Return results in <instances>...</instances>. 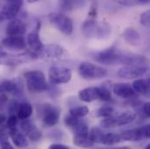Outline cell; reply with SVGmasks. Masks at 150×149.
<instances>
[{"mask_svg": "<svg viewBox=\"0 0 150 149\" xmlns=\"http://www.w3.org/2000/svg\"><path fill=\"white\" fill-rule=\"evenodd\" d=\"M84 36L90 38H108L111 33V29L106 22H97L94 20L86 21L82 25Z\"/></svg>", "mask_w": 150, "mask_h": 149, "instance_id": "obj_1", "label": "cell"}, {"mask_svg": "<svg viewBox=\"0 0 150 149\" xmlns=\"http://www.w3.org/2000/svg\"><path fill=\"white\" fill-rule=\"evenodd\" d=\"M25 78L26 80V85L32 93H42L48 89V84L45 79V76L38 70L29 71L25 73Z\"/></svg>", "mask_w": 150, "mask_h": 149, "instance_id": "obj_2", "label": "cell"}, {"mask_svg": "<svg viewBox=\"0 0 150 149\" xmlns=\"http://www.w3.org/2000/svg\"><path fill=\"white\" fill-rule=\"evenodd\" d=\"M123 55L124 53H121L113 48H108L107 50H103L101 52L95 53L93 56V59L96 62L103 65H108V66L121 65Z\"/></svg>", "mask_w": 150, "mask_h": 149, "instance_id": "obj_3", "label": "cell"}, {"mask_svg": "<svg viewBox=\"0 0 150 149\" xmlns=\"http://www.w3.org/2000/svg\"><path fill=\"white\" fill-rule=\"evenodd\" d=\"M79 73L85 79H97L106 77L108 70L89 62H83L79 66Z\"/></svg>", "mask_w": 150, "mask_h": 149, "instance_id": "obj_4", "label": "cell"}, {"mask_svg": "<svg viewBox=\"0 0 150 149\" xmlns=\"http://www.w3.org/2000/svg\"><path fill=\"white\" fill-rule=\"evenodd\" d=\"M48 18L50 23L59 32L66 35L72 34L74 31V24L73 20L69 17L60 12H54L50 14Z\"/></svg>", "mask_w": 150, "mask_h": 149, "instance_id": "obj_5", "label": "cell"}, {"mask_svg": "<svg viewBox=\"0 0 150 149\" xmlns=\"http://www.w3.org/2000/svg\"><path fill=\"white\" fill-rule=\"evenodd\" d=\"M74 144L75 146L86 148L93 144L90 139L89 128L85 122L80 121L79 125L74 129Z\"/></svg>", "mask_w": 150, "mask_h": 149, "instance_id": "obj_6", "label": "cell"}, {"mask_svg": "<svg viewBox=\"0 0 150 149\" xmlns=\"http://www.w3.org/2000/svg\"><path fill=\"white\" fill-rule=\"evenodd\" d=\"M49 81L52 85L65 84L71 80L72 71L63 66H52L49 69Z\"/></svg>", "mask_w": 150, "mask_h": 149, "instance_id": "obj_7", "label": "cell"}, {"mask_svg": "<svg viewBox=\"0 0 150 149\" xmlns=\"http://www.w3.org/2000/svg\"><path fill=\"white\" fill-rule=\"evenodd\" d=\"M150 73V66H123L118 71V76L123 78H137L148 76Z\"/></svg>", "mask_w": 150, "mask_h": 149, "instance_id": "obj_8", "label": "cell"}, {"mask_svg": "<svg viewBox=\"0 0 150 149\" xmlns=\"http://www.w3.org/2000/svg\"><path fill=\"white\" fill-rule=\"evenodd\" d=\"M40 112L43 124L47 127L54 126L59 119V111L50 104L40 106Z\"/></svg>", "mask_w": 150, "mask_h": 149, "instance_id": "obj_9", "label": "cell"}, {"mask_svg": "<svg viewBox=\"0 0 150 149\" xmlns=\"http://www.w3.org/2000/svg\"><path fill=\"white\" fill-rule=\"evenodd\" d=\"M23 4L22 1L13 0L7 1L4 4L3 8L0 11V22L4 20H12L18 15L20 8Z\"/></svg>", "mask_w": 150, "mask_h": 149, "instance_id": "obj_10", "label": "cell"}, {"mask_svg": "<svg viewBox=\"0 0 150 149\" xmlns=\"http://www.w3.org/2000/svg\"><path fill=\"white\" fill-rule=\"evenodd\" d=\"M37 57L35 54L32 53L30 55L23 54V55H11L4 52H0V65L5 66H14L21 64L25 61H27L28 59H33Z\"/></svg>", "mask_w": 150, "mask_h": 149, "instance_id": "obj_11", "label": "cell"}, {"mask_svg": "<svg viewBox=\"0 0 150 149\" xmlns=\"http://www.w3.org/2000/svg\"><path fill=\"white\" fill-rule=\"evenodd\" d=\"M39 29H40V24L38 23L35 30L31 32L27 35V38H26L27 45L33 51V53L35 54L36 56H38L40 51L44 47V44L39 37Z\"/></svg>", "mask_w": 150, "mask_h": 149, "instance_id": "obj_12", "label": "cell"}, {"mask_svg": "<svg viewBox=\"0 0 150 149\" xmlns=\"http://www.w3.org/2000/svg\"><path fill=\"white\" fill-rule=\"evenodd\" d=\"M2 44L9 50L12 51H20L25 50L27 46L25 38L23 36H14V37H6L3 39Z\"/></svg>", "mask_w": 150, "mask_h": 149, "instance_id": "obj_13", "label": "cell"}, {"mask_svg": "<svg viewBox=\"0 0 150 149\" xmlns=\"http://www.w3.org/2000/svg\"><path fill=\"white\" fill-rule=\"evenodd\" d=\"M26 32V25L25 24L20 20L14 18L9 22L6 26V35L8 37H14V36H22Z\"/></svg>", "mask_w": 150, "mask_h": 149, "instance_id": "obj_14", "label": "cell"}, {"mask_svg": "<svg viewBox=\"0 0 150 149\" xmlns=\"http://www.w3.org/2000/svg\"><path fill=\"white\" fill-rule=\"evenodd\" d=\"M112 91L114 94L122 98L128 99L134 95V90L132 85L128 83H116L112 86Z\"/></svg>", "mask_w": 150, "mask_h": 149, "instance_id": "obj_15", "label": "cell"}, {"mask_svg": "<svg viewBox=\"0 0 150 149\" xmlns=\"http://www.w3.org/2000/svg\"><path fill=\"white\" fill-rule=\"evenodd\" d=\"M63 54H64V49L62 46L56 44H51L44 45L38 55H41L45 58H58L62 56Z\"/></svg>", "mask_w": 150, "mask_h": 149, "instance_id": "obj_16", "label": "cell"}, {"mask_svg": "<svg viewBox=\"0 0 150 149\" xmlns=\"http://www.w3.org/2000/svg\"><path fill=\"white\" fill-rule=\"evenodd\" d=\"M120 135V138L122 141H139L144 138L143 133H142V127H138L134 129H129L122 132Z\"/></svg>", "mask_w": 150, "mask_h": 149, "instance_id": "obj_17", "label": "cell"}, {"mask_svg": "<svg viewBox=\"0 0 150 149\" xmlns=\"http://www.w3.org/2000/svg\"><path fill=\"white\" fill-rule=\"evenodd\" d=\"M9 133H10V136H11V140H12V142L18 148H26L29 145L26 137L18 129H17V128L11 129Z\"/></svg>", "mask_w": 150, "mask_h": 149, "instance_id": "obj_18", "label": "cell"}, {"mask_svg": "<svg viewBox=\"0 0 150 149\" xmlns=\"http://www.w3.org/2000/svg\"><path fill=\"white\" fill-rule=\"evenodd\" d=\"M79 98L84 102H92L93 100H99L97 87H86L79 91Z\"/></svg>", "mask_w": 150, "mask_h": 149, "instance_id": "obj_19", "label": "cell"}, {"mask_svg": "<svg viewBox=\"0 0 150 149\" xmlns=\"http://www.w3.org/2000/svg\"><path fill=\"white\" fill-rule=\"evenodd\" d=\"M136 113L132 111H126V112H121L114 118V122H115V126H121L124 125H127L131 122H133L135 118H136Z\"/></svg>", "mask_w": 150, "mask_h": 149, "instance_id": "obj_20", "label": "cell"}, {"mask_svg": "<svg viewBox=\"0 0 150 149\" xmlns=\"http://www.w3.org/2000/svg\"><path fill=\"white\" fill-rule=\"evenodd\" d=\"M133 89L141 94H145L150 90V78H138L134 81Z\"/></svg>", "mask_w": 150, "mask_h": 149, "instance_id": "obj_21", "label": "cell"}, {"mask_svg": "<svg viewBox=\"0 0 150 149\" xmlns=\"http://www.w3.org/2000/svg\"><path fill=\"white\" fill-rule=\"evenodd\" d=\"M124 39L132 45H138L141 41V36L139 32L134 28H127L123 32Z\"/></svg>", "mask_w": 150, "mask_h": 149, "instance_id": "obj_22", "label": "cell"}, {"mask_svg": "<svg viewBox=\"0 0 150 149\" xmlns=\"http://www.w3.org/2000/svg\"><path fill=\"white\" fill-rule=\"evenodd\" d=\"M33 114V107L28 102H24L19 104V107L18 110V117L21 120L27 119Z\"/></svg>", "mask_w": 150, "mask_h": 149, "instance_id": "obj_23", "label": "cell"}, {"mask_svg": "<svg viewBox=\"0 0 150 149\" xmlns=\"http://www.w3.org/2000/svg\"><path fill=\"white\" fill-rule=\"evenodd\" d=\"M122 140L120 134H117L114 133H104L100 140V143L107 145V146H112V145L118 144Z\"/></svg>", "mask_w": 150, "mask_h": 149, "instance_id": "obj_24", "label": "cell"}, {"mask_svg": "<svg viewBox=\"0 0 150 149\" xmlns=\"http://www.w3.org/2000/svg\"><path fill=\"white\" fill-rule=\"evenodd\" d=\"M4 93H18V85L16 82L12 80H4L0 84V94Z\"/></svg>", "mask_w": 150, "mask_h": 149, "instance_id": "obj_25", "label": "cell"}, {"mask_svg": "<svg viewBox=\"0 0 150 149\" xmlns=\"http://www.w3.org/2000/svg\"><path fill=\"white\" fill-rule=\"evenodd\" d=\"M70 114L77 119L83 118L89 113V108L86 106H78L70 109Z\"/></svg>", "mask_w": 150, "mask_h": 149, "instance_id": "obj_26", "label": "cell"}, {"mask_svg": "<svg viewBox=\"0 0 150 149\" xmlns=\"http://www.w3.org/2000/svg\"><path fill=\"white\" fill-rule=\"evenodd\" d=\"M98 90V97L99 100H103V101H108L111 100V92L109 90V88L108 86H106L105 85H102L100 86L97 87Z\"/></svg>", "mask_w": 150, "mask_h": 149, "instance_id": "obj_27", "label": "cell"}, {"mask_svg": "<svg viewBox=\"0 0 150 149\" xmlns=\"http://www.w3.org/2000/svg\"><path fill=\"white\" fill-rule=\"evenodd\" d=\"M114 112L113 108L110 106H105V107H101L100 108H99L95 115L97 117H102V118H109L112 117V113Z\"/></svg>", "mask_w": 150, "mask_h": 149, "instance_id": "obj_28", "label": "cell"}, {"mask_svg": "<svg viewBox=\"0 0 150 149\" xmlns=\"http://www.w3.org/2000/svg\"><path fill=\"white\" fill-rule=\"evenodd\" d=\"M103 132L98 128V127H94L91 130L90 132V139H91V141L93 143H100V140L102 138V135H103Z\"/></svg>", "mask_w": 150, "mask_h": 149, "instance_id": "obj_29", "label": "cell"}, {"mask_svg": "<svg viewBox=\"0 0 150 149\" xmlns=\"http://www.w3.org/2000/svg\"><path fill=\"white\" fill-rule=\"evenodd\" d=\"M20 127L21 129L24 131V133H27L28 135L34 130L36 129V127L34 126V125L33 124V122L27 119H25V120H22V122L20 123Z\"/></svg>", "mask_w": 150, "mask_h": 149, "instance_id": "obj_30", "label": "cell"}, {"mask_svg": "<svg viewBox=\"0 0 150 149\" xmlns=\"http://www.w3.org/2000/svg\"><path fill=\"white\" fill-rule=\"evenodd\" d=\"M80 122L79 119H77L74 116H72L71 114L67 115L65 118V124L67 127L71 128V129H74L75 127L79 125V123Z\"/></svg>", "mask_w": 150, "mask_h": 149, "instance_id": "obj_31", "label": "cell"}, {"mask_svg": "<svg viewBox=\"0 0 150 149\" xmlns=\"http://www.w3.org/2000/svg\"><path fill=\"white\" fill-rule=\"evenodd\" d=\"M140 22L143 26L150 28V10L146 11L141 15Z\"/></svg>", "mask_w": 150, "mask_h": 149, "instance_id": "obj_32", "label": "cell"}, {"mask_svg": "<svg viewBox=\"0 0 150 149\" xmlns=\"http://www.w3.org/2000/svg\"><path fill=\"white\" fill-rule=\"evenodd\" d=\"M18 123V117L14 115V114L11 115L9 117V119L6 120V126H7L8 128H10V130L16 128Z\"/></svg>", "mask_w": 150, "mask_h": 149, "instance_id": "obj_33", "label": "cell"}, {"mask_svg": "<svg viewBox=\"0 0 150 149\" xmlns=\"http://www.w3.org/2000/svg\"><path fill=\"white\" fill-rule=\"evenodd\" d=\"M100 126L103 128H111L115 127V122H114V118L109 117V118H105L100 121Z\"/></svg>", "mask_w": 150, "mask_h": 149, "instance_id": "obj_34", "label": "cell"}, {"mask_svg": "<svg viewBox=\"0 0 150 149\" xmlns=\"http://www.w3.org/2000/svg\"><path fill=\"white\" fill-rule=\"evenodd\" d=\"M41 136H42L41 132H40L39 130H38L37 128L34 129V130L29 134V138H30V140L33 141H38L41 138Z\"/></svg>", "mask_w": 150, "mask_h": 149, "instance_id": "obj_35", "label": "cell"}, {"mask_svg": "<svg viewBox=\"0 0 150 149\" xmlns=\"http://www.w3.org/2000/svg\"><path fill=\"white\" fill-rule=\"evenodd\" d=\"M120 4L126 5V6H133V5H137V4H146V1H119L118 2Z\"/></svg>", "mask_w": 150, "mask_h": 149, "instance_id": "obj_36", "label": "cell"}, {"mask_svg": "<svg viewBox=\"0 0 150 149\" xmlns=\"http://www.w3.org/2000/svg\"><path fill=\"white\" fill-rule=\"evenodd\" d=\"M18 107H19V104L17 103L16 101H13V102L10 105V107H9V112H11V113L18 112Z\"/></svg>", "mask_w": 150, "mask_h": 149, "instance_id": "obj_37", "label": "cell"}, {"mask_svg": "<svg viewBox=\"0 0 150 149\" xmlns=\"http://www.w3.org/2000/svg\"><path fill=\"white\" fill-rule=\"evenodd\" d=\"M142 133L144 135V138L150 139V124L142 126Z\"/></svg>", "mask_w": 150, "mask_h": 149, "instance_id": "obj_38", "label": "cell"}, {"mask_svg": "<svg viewBox=\"0 0 150 149\" xmlns=\"http://www.w3.org/2000/svg\"><path fill=\"white\" fill-rule=\"evenodd\" d=\"M7 101H8V97L4 93L0 94V110L4 108V107Z\"/></svg>", "mask_w": 150, "mask_h": 149, "instance_id": "obj_39", "label": "cell"}, {"mask_svg": "<svg viewBox=\"0 0 150 149\" xmlns=\"http://www.w3.org/2000/svg\"><path fill=\"white\" fill-rule=\"evenodd\" d=\"M49 149H69V148L66 145L62 144H52L50 146Z\"/></svg>", "mask_w": 150, "mask_h": 149, "instance_id": "obj_40", "label": "cell"}, {"mask_svg": "<svg viewBox=\"0 0 150 149\" xmlns=\"http://www.w3.org/2000/svg\"><path fill=\"white\" fill-rule=\"evenodd\" d=\"M143 112L147 117H150V102H147L143 106Z\"/></svg>", "mask_w": 150, "mask_h": 149, "instance_id": "obj_41", "label": "cell"}, {"mask_svg": "<svg viewBox=\"0 0 150 149\" xmlns=\"http://www.w3.org/2000/svg\"><path fill=\"white\" fill-rule=\"evenodd\" d=\"M1 149H14V148L8 141H4L2 143V148Z\"/></svg>", "mask_w": 150, "mask_h": 149, "instance_id": "obj_42", "label": "cell"}, {"mask_svg": "<svg viewBox=\"0 0 150 149\" xmlns=\"http://www.w3.org/2000/svg\"><path fill=\"white\" fill-rule=\"evenodd\" d=\"M96 13H97L96 8H95V7H92V8H91V11H89V13H88V14H89V16H90V17L93 18V17H95Z\"/></svg>", "mask_w": 150, "mask_h": 149, "instance_id": "obj_43", "label": "cell"}, {"mask_svg": "<svg viewBox=\"0 0 150 149\" xmlns=\"http://www.w3.org/2000/svg\"><path fill=\"white\" fill-rule=\"evenodd\" d=\"M6 116L4 113H0V125H2L3 123H4L6 121Z\"/></svg>", "mask_w": 150, "mask_h": 149, "instance_id": "obj_44", "label": "cell"}, {"mask_svg": "<svg viewBox=\"0 0 150 149\" xmlns=\"http://www.w3.org/2000/svg\"><path fill=\"white\" fill-rule=\"evenodd\" d=\"M146 149H150V143L148 145V146H147V147H146Z\"/></svg>", "mask_w": 150, "mask_h": 149, "instance_id": "obj_45", "label": "cell"}, {"mask_svg": "<svg viewBox=\"0 0 150 149\" xmlns=\"http://www.w3.org/2000/svg\"><path fill=\"white\" fill-rule=\"evenodd\" d=\"M2 139H3V134L0 133V141H2Z\"/></svg>", "mask_w": 150, "mask_h": 149, "instance_id": "obj_46", "label": "cell"}]
</instances>
